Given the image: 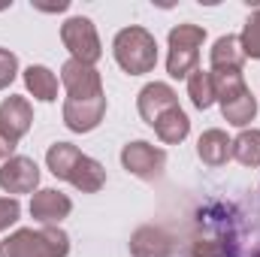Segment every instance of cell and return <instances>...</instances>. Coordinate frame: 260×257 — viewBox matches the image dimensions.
<instances>
[{
	"label": "cell",
	"mask_w": 260,
	"mask_h": 257,
	"mask_svg": "<svg viewBox=\"0 0 260 257\" xmlns=\"http://www.w3.org/2000/svg\"><path fill=\"white\" fill-rule=\"evenodd\" d=\"M197 154L206 167H224L233 157V139H227L224 130H206L197 142Z\"/></svg>",
	"instance_id": "cell-14"
},
{
	"label": "cell",
	"mask_w": 260,
	"mask_h": 257,
	"mask_svg": "<svg viewBox=\"0 0 260 257\" xmlns=\"http://www.w3.org/2000/svg\"><path fill=\"white\" fill-rule=\"evenodd\" d=\"M188 94H191V103L197 109H209L215 103V79H212V73L194 70L188 76Z\"/></svg>",
	"instance_id": "cell-19"
},
{
	"label": "cell",
	"mask_w": 260,
	"mask_h": 257,
	"mask_svg": "<svg viewBox=\"0 0 260 257\" xmlns=\"http://www.w3.org/2000/svg\"><path fill=\"white\" fill-rule=\"evenodd\" d=\"M70 236L61 227H24L3 242V257H67Z\"/></svg>",
	"instance_id": "cell-1"
},
{
	"label": "cell",
	"mask_w": 260,
	"mask_h": 257,
	"mask_svg": "<svg viewBox=\"0 0 260 257\" xmlns=\"http://www.w3.org/2000/svg\"><path fill=\"white\" fill-rule=\"evenodd\" d=\"M12 148H15V145H12V142H6V139L0 136V160H9V154H12Z\"/></svg>",
	"instance_id": "cell-24"
},
{
	"label": "cell",
	"mask_w": 260,
	"mask_h": 257,
	"mask_svg": "<svg viewBox=\"0 0 260 257\" xmlns=\"http://www.w3.org/2000/svg\"><path fill=\"white\" fill-rule=\"evenodd\" d=\"M233 157L242 167H260V130H242L233 139Z\"/></svg>",
	"instance_id": "cell-20"
},
{
	"label": "cell",
	"mask_w": 260,
	"mask_h": 257,
	"mask_svg": "<svg viewBox=\"0 0 260 257\" xmlns=\"http://www.w3.org/2000/svg\"><path fill=\"white\" fill-rule=\"evenodd\" d=\"M15 73H18V58L9 49H0V91L15 79Z\"/></svg>",
	"instance_id": "cell-23"
},
{
	"label": "cell",
	"mask_w": 260,
	"mask_h": 257,
	"mask_svg": "<svg viewBox=\"0 0 260 257\" xmlns=\"http://www.w3.org/2000/svg\"><path fill=\"white\" fill-rule=\"evenodd\" d=\"M34 124V109L24 97L18 94H9L3 103H0V136L12 145H18V139L30 130Z\"/></svg>",
	"instance_id": "cell-7"
},
{
	"label": "cell",
	"mask_w": 260,
	"mask_h": 257,
	"mask_svg": "<svg viewBox=\"0 0 260 257\" xmlns=\"http://www.w3.org/2000/svg\"><path fill=\"white\" fill-rule=\"evenodd\" d=\"M251 257H260V251H257V254H251Z\"/></svg>",
	"instance_id": "cell-26"
},
{
	"label": "cell",
	"mask_w": 260,
	"mask_h": 257,
	"mask_svg": "<svg viewBox=\"0 0 260 257\" xmlns=\"http://www.w3.org/2000/svg\"><path fill=\"white\" fill-rule=\"evenodd\" d=\"M18 215H21L18 200H15V197H0V233L9 230V227L18 221Z\"/></svg>",
	"instance_id": "cell-22"
},
{
	"label": "cell",
	"mask_w": 260,
	"mask_h": 257,
	"mask_svg": "<svg viewBox=\"0 0 260 257\" xmlns=\"http://www.w3.org/2000/svg\"><path fill=\"white\" fill-rule=\"evenodd\" d=\"M70 212H73L70 197L55 191V188H43V191L34 194V200H30V215L43 227H58V221H64Z\"/></svg>",
	"instance_id": "cell-11"
},
{
	"label": "cell",
	"mask_w": 260,
	"mask_h": 257,
	"mask_svg": "<svg viewBox=\"0 0 260 257\" xmlns=\"http://www.w3.org/2000/svg\"><path fill=\"white\" fill-rule=\"evenodd\" d=\"M61 85L67 88L70 100H91V97L103 94L100 73L91 64H82V61H73V58L61 67Z\"/></svg>",
	"instance_id": "cell-6"
},
{
	"label": "cell",
	"mask_w": 260,
	"mask_h": 257,
	"mask_svg": "<svg viewBox=\"0 0 260 257\" xmlns=\"http://www.w3.org/2000/svg\"><path fill=\"white\" fill-rule=\"evenodd\" d=\"M221 112H224L227 124H236V127L251 124L254 115H257V100H254L251 88L245 85L242 91H236V94H230L227 100H221Z\"/></svg>",
	"instance_id": "cell-16"
},
{
	"label": "cell",
	"mask_w": 260,
	"mask_h": 257,
	"mask_svg": "<svg viewBox=\"0 0 260 257\" xmlns=\"http://www.w3.org/2000/svg\"><path fill=\"white\" fill-rule=\"evenodd\" d=\"M112 49H115L118 67H121L124 73H130V76L151 73L154 64H157V43H154V37H151L145 27H139V24H130L124 30H118Z\"/></svg>",
	"instance_id": "cell-2"
},
{
	"label": "cell",
	"mask_w": 260,
	"mask_h": 257,
	"mask_svg": "<svg viewBox=\"0 0 260 257\" xmlns=\"http://www.w3.org/2000/svg\"><path fill=\"white\" fill-rule=\"evenodd\" d=\"M206 40V30L200 24H179L170 30V58L167 70L173 79H185L191 76L200 64V46Z\"/></svg>",
	"instance_id": "cell-3"
},
{
	"label": "cell",
	"mask_w": 260,
	"mask_h": 257,
	"mask_svg": "<svg viewBox=\"0 0 260 257\" xmlns=\"http://www.w3.org/2000/svg\"><path fill=\"white\" fill-rule=\"evenodd\" d=\"M154 133L160 136V142H167V145H179V142L191 133V121H188V115L182 112V106L167 109V112L154 121Z\"/></svg>",
	"instance_id": "cell-18"
},
{
	"label": "cell",
	"mask_w": 260,
	"mask_h": 257,
	"mask_svg": "<svg viewBox=\"0 0 260 257\" xmlns=\"http://www.w3.org/2000/svg\"><path fill=\"white\" fill-rule=\"evenodd\" d=\"M121 164H124L127 173L151 182V179H160V173L167 167V151L164 148H154L145 139H136V142H127L121 148Z\"/></svg>",
	"instance_id": "cell-5"
},
{
	"label": "cell",
	"mask_w": 260,
	"mask_h": 257,
	"mask_svg": "<svg viewBox=\"0 0 260 257\" xmlns=\"http://www.w3.org/2000/svg\"><path fill=\"white\" fill-rule=\"evenodd\" d=\"M40 185V167L30 157L12 154L0 167V188L6 194H30Z\"/></svg>",
	"instance_id": "cell-8"
},
{
	"label": "cell",
	"mask_w": 260,
	"mask_h": 257,
	"mask_svg": "<svg viewBox=\"0 0 260 257\" xmlns=\"http://www.w3.org/2000/svg\"><path fill=\"white\" fill-rule=\"evenodd\" d=\"M67 182H70L73 188H79L82 194H97L103 185H106V170H103V164H97L94 157L82 154V157L73 164Z\"/></svg>",
	"instance_id": "cell-13"
},
{
	"label": "cell",
	"mask_w": 260,
	"mask_h": 257,
	"mask_svg": "<svg viewBox=\"0 0 260 257\" xmlns=\"http://www.w3.org/2000/svg\"><path fill=\"white\" fill-rule=\"evenodd\" d=\"M61 40H64V46L70 49L73 61H82V64L94 67V61H100V55H103L97 27H94V21L85 18V15L67 18L64 24H61Z\"/></svg>",
	"instance_id": "cell-4"
},
{
	"label": "cell",
	"mask_w": 260,
	"mask_h": 257,
	"mask_svg": "<svg viewBox=\"0 0 260 257\" xmlns=\"http://www.w3.org/2000/svg\"><path fill=\"white\" fill-rule=\"evenodd\" d=\"M24 85H27V91H30L37 100H43V103L58 100V76H55L49 67L30 64L24 70Z\"/></svg>",
	"instance_id": "cell-17"
},
{
	"label": "cell",
	"mask_w": 260,
	"mask_h": 257,
	"mask_svg": "<svg viewBox=\"0 0 260 257\" xmlns=\"http://www.w3.org/2000/svg\"><path fill=\"white\" fill-rule=\"evenodd\" d=\"M136 106H139V115H142V121L154 127V121H157V118H160L167 109L179 106V100H176V91H173L167 82H151V85H145V88L139 91V100H136Z\"/></svg>",
	"instance_id": "cell-12"
},
{
	"label": "cell",
	"mask_w": 260,
	"mask_h": 257,
	"mask_svg": "<svg viewBox=\"0 0 260 257\" xmlns=\"http://www.w3.org/2000/svg\"><path fill=\"white\" fill-rule=\"evenodd\" d=\"M239 43H242L245 58H257V61H260V6L248 15V21H245V27H242Z\"/></svg>",
	"instance_id": "cell-21"
},
{
	"label": "cell",
	"mask_w": 260,
	"mask_h": 257,
	"mask_svg": "<svg viewBox=\"0 0 260 257\" xmlns=\"http://www.w3.org/2000/svg\"><path fill=\"white\" fill-rule=\"evenodd\" d=\"M130 254L133 257H176L179 245L160 227H139L130 236Z\"/></svg>",
	"instance_id": "cell-10"
},
{
	"label": "cell",
	"mask_w": 260,
	"mask_h": 257,
	"mask_svg": "<svg viewBox=\"0 0 260 257\" xmlns=\"http://www.w3.org/2000/svg\"><path fill=\"white\" fill-rule=\"evenodd\" d=\"M0 257H3V245H0Z\"/></svg>",
	"instance_id": "cell-25"
},
{
	"label": "cell",
	"mask_w": 260,
	"mask_h": 257,
	"mask_svg": "<svg viewBox=\"0 0 260 257\" xmlns=\"http://www.w3.org/2000/svg\"><path fill=\"white\" fill-rule=\"evenodd\" d=\"M106 115V97H91V100H67L64 103V124L73 133H91Z\"/></svg>",
	"instance_id": "cell-9"
},
{
	"label": "cell",
	"mask_w": 260,
	"mask_h": 257,
	"mask_svg": "<svg viewBox=\"0 0 260 257\" xmlns=\"http://www.w3.org/2000/svg\"><path fill=\"white\" fill-rule=\"evenodd\" d=\"M212 73H242L245 64V52H242V43L239 37H221L215 46H212Z\"/></svg>",
	"instance_id": "cell-15"
}]
</instances>
